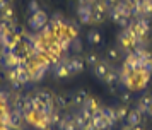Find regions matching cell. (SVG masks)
Here are the masks:
<instances>
[{
	"label": "cell",
	"mask_w": 152,
	"mask_h": 130,
	"mask_svg": "<svg viewBox=\"0 0 152 130\" xmlns=\"http://www.w3.org/2000/svg\"><path fill=\"white\" fill-rule=\"evenodd\" d=\"M72 104V96L67 94H55V106L58 109H67Z\"/></svg>",
	"instance_id": "10"
},
{
	"label": "cell",
	"mask_w": 152,
	"mask_h": 130,
	"mask_svg": "<svg viewBox=\"0 0 152 130\" xmlns=\"http://www.w3.org/2000/svg\"><path fill=\"white\" fill-rule=\"evenodd\" d=\"M84 108L86 109H89V111H92V113H94V111H96L97 108H99V104H97V101L96 99H94V98H87V99H86V103H84Z\"/></svg>",
	"instance_id": "20"
},
{
	"label": "cell",
	"mask_w": 152,
	"mask_h": 130,
	"mask_svg": "<svg viewBox=\"0 0 152 130\" xmlns=\"http://www.w3.org/2000/svg\"><path fill=\"white\" fill-rule=\"evenodd\" d=\"M48 15H46V12L45 10H38L36 14H33L31 17L28 19V24H29V29L31 31H41V27L48 22Z\"/></svg>",
	"instance_id": "2"
},
{
	"label": "cell",
	"mask_w": 152,
	"mask_h": 130,
	"mask_svg": "<svg viewBox=\"0 0 152 130\" xmlns=\"http://www.w3.org/2000/svg\"><path fill=\"white\" fill-rule=\"evenodd\" d=\"M43 130H53V129H51V127H46V129H43Z\"/></svg>",
	"instance_id": "37"
},
{
	"label": "cell",
	"mask_w": 152,
	"mask_h": 130,
	"mask_svg": "<svg viewBox=\"0 0 152 130\" xmlns=\"http://www.w3.org/2000/svg\"><path fill=\"white\" fill-rule=\"evenodd\" d=\"M84 58L82 57H79V55H74V57H70L67 58V67H69V72L70 75H75V74H80L84 70Z\"/></svg>",
	"instance_id": "4"
},
{
	"label": "cell",
	"mask_w": 152,
	"mask_h": 130,
	"mask_svg": "<svg viewBox=\"0 0 152 130\" xmlns=\"http://www.w3.org/2000/svg\"><path fill=\"white\" fill-rule=\"evenodd\" d=\"M38 10H41V7H39V4H38V0H29V4H28V12L33 15V14H36Z\"/></svg>",
	"instance_id": "23"
},
{
	"label": "cell",
	"mask_w": 152,
	"mask_h": 130,
	"mask_svg": "<svg viewBox=\"0 0 152 130\" xmlns=\"http://www.w3.org/2000/svg\"><path fill=\"white\" fill-rule=\"evenodd\" d=\"M147 116H149V118H152V106L149 108V111H147Z\"/></svg>",
	"instance_id": "35"
},
{
	"label": "cell",
	"mask_w": 152,
	"mask_h": 130,
	"mask_svg": "<svg viewBox=\"0 0 152 130\" xmlns=\"http://www.w3.org/2000/svg\"><path fill=\"white\" fill-rule=\"evenodd\" d=\"M22 87H24V84H22V82H19V81H12V82H10V89H12L14 93H19Z\"/></svg>",
	"instance_id": "27"
},
{
	"label": "cell",
	"mask_w": 152,
	"mask_h": 130,
	"mask_svg": "<svg viewBox=\"0 0 152 130\" xmlns=\"http://www.w3.org/2000/svg\"><path fill=\"white\" fill-rule=\"evenodd\" d=\"M142 70L152 75V58L151 60H144V63H142Z\"/></svg>",
	"instance_id": "26"
},
{
	"label": "cell",
	"mask_w": 152,
	"mask_h": 130,
	"mask_svg": "<svg viewBox=\"0 0 152 130\" xmlns=\"http://www.w3.org/2000/svg\"><path fill=\"white\" fill-rule=\"evenodd\" d=\"M84 130H97V129L94 127V125H92V123H89V125H87V127H86Z\"/></svg>",
	"instance_id": "34"
},
{
	"label": "cell",
	"mask_w": 152,
	"mask_h": 130,
	"mask_svg": "<svg viewBox=\"0 0 152 130\" xmlns=\"http://www.w3.org/2000/svg\"><path fill=\"white\" fill-rule=\"evenodd\" d=\"M63 130H79V129H77V125H75V120H74V122H70Z\"/></svg>",
	"instance_id": "32"
},
{
	"label": "cell",
	"mask_w": 152,
	"mask_h": 130,
	"mask_svg": "<svg viewBox=\"0 0 152 130\" xmlns=\"http://www.w3.org/2000/svg\"><path fill=\"white\" fill-rule=\"evenodd\" d=\"M103 116L111 123V125H113V127H115V123L118 122V118H116V111H115V108L104 106V108H103Z\"/></svg>",
	"instance_id": "13"
},
{
	"label": "cell",
	"mask_w": 152,
	"mask_h": 130,
	"mask_svg": "<svg viewBox=\"0 0 152 130\" xmlns=\"http://www.w3.org/2000/svg\"><path fill=\"white\" fill-rule=\"evenodd\" d=\"M130 101H132L130 93H123V94H121V103H123V104H128Z\"/></svg>",
	"instance_id": "29"
},
{
	"label": "cell",
	"mask_w": 152,
	"mask_h": 130,
	"mask_svg": "<svg viewBox=\"0 0 152 130\" xmlns=\"http://www.w3.org/2000/svg\"><path fill=\"white\" fill-rule=\"evenodd\" d=\"M0 82H2V72H0Z\"/></svg>",
	"instance_id": "38"
},
{
	"label": "cell",
	"mask_w": 152,
	"mask_h": 130,
	"mask_svg": "<svg viewBox=\"0 0 152 130\" xmlns=\"http://www.w3.org/2000/svg\"><path fill=\"white\" fill-rule=\"evenodd\" d=\"M51 72H53V77H56V79H67L70 75L69 67H67V58L62 57V60L51 67Z\"/></svg>",
	"instance_id": "5"
},
{
	"label": "cell",
	"mask_w": 152,
	"mask_h": 130,
	"mask_svg": "<svg viewBox=\"0 0 152 130\" xmlns=\"http://www.w3.org/2000/svg\"><path fill=\"white\" fill-rule=\"evenodd\" d=\"M111 67H113V65L110 63V60H99V63H97L96 67H92V72H94V75H96L97 79L103 81L104 77H106V74L110 72Z\"/></svg>",
	"instance_id": "6"
},
{
	"label": "cell",
	"mask_w": 152,
	"mask_h": 130,
	"mask_svg": "<svg viewBox=\"0 0 152 130\" xmlns=\"http://www.w3.org/2000/svg\"><path fill=\"white\" fill-rule=\"evenodd\" d=\"M17 72H19V68L17 67H12V68H5V77H7V81L9 82H12V81H17Z\"/></svg>",
	"instance_id": "21"
},
{
	"label": "cell",
	"mask_w": 152,
	"mask_h": 130,
	"mask_svg": "<svg viewBox=\"0 0 152 130\" xmlns=\"http://www.w3.org/2000/svg\"><path fill=\"white\" fill-rule=\"evenodd\" d=\"M89 98V94H87V91H84V89H77L75 93L72 94V104H75V106H84V103H86V99Z\"/></svg>",
	"instance_id": "9"
},
{
	"label": "cell",
	"mask_w": 152,
	"mask_h": 130,
	"mask_svg": "<svg viewBox=\"0 0 152 130\" xmlns=\"http://www.w3.org/2000/svg\"><path fill=\"white\" fill-rule=\"evenodd\" d=\"M104 84H108V86H111V87H115L116 84H120V68H115L111 67L110 72L106 74V77L103 79Z\"/></svg>",
	"instance_id": "7"
},
{
	"label": "cell",
	"mask_w": 152,
	"mask_h": 130,
	"mask_svg": "<svg viewBox=\"0 0 152 130\" xmlns=\"http://www.w3.org/2000/svg\"><path fill=\"white\" fill-rule=\"evenodd\" d=\"M106 17H108V15H104V14L94 12V15H92V24H101V22L106 21Z\"/></svg>",
	"instance_id": "25"
},
{
	"label": "cell",
	"mask_w": 152,
	"mask_h": 130,
	"mask_svg": "<svg viewBox=\"0 0 152 130\" xmlns=\"http://www.w3.org/2000/svg\"><path fill=\"white\" fill-rule=\"evenodd\" d=\"M104 2H106V5L110 7V9H113V7H116L121 0H104Z\"/></svg>",
	"instance_id": "31"
},
{
	"label": "cell",
	"mask_w": 152,
	"mask_h": 130,
	"mask_svg": "<svg viewBox=\"0 0 152 130\" xmlns=\"http://www.w3.org/2000/svg\"><path fill=\"white\" fill-rule=\"evenodd\" d=\"M149 79H151V74H147L144 70H133L130 75V81L126 84V89L128 91H140V89L147 87Z\"/></svg>",
	"instance_id": "1"
},
{
	"label": "cell",
	"mask_w": 152,
	"mask_h": 130,
	"mask_svg": "<svg viewBox=\"0 0 152 130\" xmlns=\"http://www.w3.org/2000/svg\"><path fill=\"white\" fill-rule=\"evenodd\" d=\"M101 41H103V36L97 29H91L87 33V43L89 45H101Z\"/></svg>",
	"instance_id": "12"
},
{
	"label": "cell",
	"mask_w": 152,
	"mask_h": 130,
	"mask_svg": "<svg viewBox=\"0 0 152 130\" xmlns=\"http://www.w3.org/2000/svg\"><path fill=\"white\" fill-rule=\"evenodd\" d=\"M142 120H144V115L138 111L137 108L135 109H130V113H128V116H126V123H130V125H142Z\"/></svg>",
	"instance_id": "11"
},
{
	"label": "cell",
	"mask_w": 152,
	"mask_h": 130,
	"mask_svg": "<svg viewBox=\"0 0 152 130\" xmlns=\"http://www.w3.org/2000/svg\"><path fill=\"white\" fill-rule=\"evenodd\" d=\"M147 4H149V5H151V9H152V0H147Z\"/></svg>",
	"instance_id": "36"
},
{
	"label": "cell",
	"mask_w": 152,
	"mask_h": 130,
	"mask_svg": "<svg viewBox=\"0 0 152 130\" xmlns=\"http://www.w3.org/2000/svg\"><path fill=\"white\" fill-rule=\"evenodd\" d=\"M92 4H84V5H77V19L80 24H92Z\"/></svg>",
	"instance_id": "3"
},
{
	"label": "cell",
	"mask_w": 152,
	"mask_h": 130,
	"mask_svg": "<svg viewBox=\"0 0 152 130\" xmlns=\"http://www.w3.org/2000/svg\"><path fill=\"white\" fill-rule=\"evenodd\" d=\"M70 50H74L75 53H80V51H82V45H80V40H79V38H74V40H72Z\"/></svg>",
	"instance_id": "24"
},
{
	"label": "cell",
	"mask_w": 152,
	"mask_h": 130,
	"mask_svg": "<svg viewBox=\"0 0 152 130\" xmlns=\"http://www.w3.org/2000/svg\"><path fill=\"white\" fill-rule=\"evenodd\" d=\"M151 106H152V94H144L137 101V109L142 115H147V111H149Z\"/></svg>",
	"instance_id": "8"
},
{
	"label": "cell",
	"mask_w": 152,
	"mask_h": 130,
	"mask_svg": "<svg viewBox=\"0 0 152 130\" xmlns=\"http://www.w3.org/2000/svg\"><path fill=\"white\" fill-rule=\"evenodd\" d=\"M9 31L5 29V27L0 26V46H4V38H5V34H7Z\"/></svg>",
	"instance_id": "30"
},
{
	"label": "cell",
	"mask_w": 152,
	"mask_h": 130,
	"mask_svg": "<svg viewBox=\"0 0 152 130\" xmlns=\"http://www.w3.org/2000/svg\"><path fill=\"white\" fill-rule=\"evenodd\" d=\"M19 68V67H17ZM17 81L22 82L24 86H28L29 82H33L31 81V72H29L28 68H19V72H17Z\"/></svg>",
	"instance_id": "14"
},
{
	"label": "cell",
	"mask_w": 152,
	"mask_h": 130,
	"mask_svg": "<svg viewBox=\"0 0 152 130\" xmlns=\"http://www.w3.org/2000/svg\"><path fill=\"white\" fill-rule=\"evenodd\" d=\"M70 122H74V115H69V113H67V115L62 116V120H60V123L56 125V129H58V130H63Z\"/></svg>",
	"instance_id": "22"
},
{
	"label": "cell",
	"mask_w": 152,
	"mask_h": 130,
	"mask_svg": "<svg viewBox=\"0 0 152 130\" xmlns=\"http://www.w3.org/2000/svg\"><path fill=\"white\" fill-rule=\"evenodd\" d=\"M36 94H38V98H39L43 103H51V101H55V94H51L48 89H41V91H38Z\"/></svg>",
	"instance_id": "16"
},
{
	"label": "cell",
	"mask_w": 152,
	"mask_h": 130,
	"mask_svg": "<svg viewBox=\"0 0 152 130\" xmlns=\"http://www.w3.org/2000/svg\"><path fill=\"white\" fill-rule=\"evenodd\" d=\"M120 130H133V125H130V123H125Z\"/></svg>",
	"instance_id": "33"
},
{
	"label": "cell",
	"mask_w": 152,
	"mask_h": 130,
	"mask_svg": "<svg viewBox=\"0 0 152 130\" xmlns=\"http://www.w3.org/2000/svg\"><path fill=\"white\" fill-rule=\"evenodd\" d=\"M0 26L5 27L7 31H12V29L15 27V21L10 19V17H5V15H2V14H0Z\"/></svg>",
	"instance_id": "18"
},
{
	"label": "cell",
	"mask_w": 152,
	"mask_h": 130,
	"mask_svg": "<svg viewBox=\"0 0 152 130\" xmlns=\"http://www.w3.org/2000/svg\"><path fill=\"white\" fill-rule=\"evenodd\" d=\"M115 111H116V118H118V122H121V120H126V116H128V113H130V109L126 108V104L116 106V108H115Z\"/></svg>",
	"instance_id": "19"
},
{
	"label": "cell",
	"mask_w": 152,
	"mask_h": 130,
	"mask_svg": "<svg viewBox=\"0 0 152 130\" xmlns=\"http://www.w3.org/2000/svg\"><path fill=\"white\" fill-rule=\"evenodd\" d=\"M84 62H86V65H89V67L92 68V67H96L97 63H99V57H97V53L91 51V53H87L86 57H84Z\"/></svg>",
	"instance_id": "17"
},
{
	"label": "cell",
	"mask_w": 152,
	"mask_h": 130,
	"mask_svg": "<svg viewBox=\"0 0 152 130\" xmlns=\"http://www.w3.org/2000/svg\"><path fill=\"white\" fill-rule=\"evenodd\" d=\"M2 15H5V17H10V19H14V10H12V7L9 5V7H5L4 10H2Z\"/></svg>",
	"instance_id": "28"
},
{
	"label": "cell",
	"mask_w": 152,
	"mask_h": 130,
	"mask_svg": "<svg viewBox=\"0 0 152 130\" xmlns=\"http://www.w3.org/2000/svg\"><path fill=\"white\" fill-rule=\"evenodd\" d=\"M121 55H123V51L120 50V46L116 48H110L108 50V60L113 63V62H118V60H121Z\"/></svg>",
	"instance_id": "15"
}]
</instances>
